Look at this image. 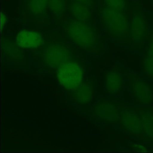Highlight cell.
I'll return each instance as SVG.
<instances>
[{"label":"cell","instance_id":"cell-10","mask_svg":"<svg viewBox=\"0 0 153 153\" xmlns=\"http://www.w3.org/2000/svg\"><path fill=\"white\" fill-rule=\"evenodd\" d=\"M123 84L121 73L116 70L109 71L107 74L105 82L106 91L111 94L118 93L121 90Z\"/></svg>","mask_w":153,"mask_h":153},{"label":"cell","instance_id":"cell-20","mask_svg":"<svg viewBox=\"0 0 153 153\" xmlns=\"http://www.w3.org/2000/svg\"><path fill=\"white\" fill-rule=\"evenodd\" d=\"M76 2L82 3L86 6H89L92 4V0H73Z\"/></svg>","mask_w":153,"mask_h":153},{"label":"cell","instance_id":"cell-11","mask_svg":"<svg viewBox=\"0 0 153 153\" xmlns=\"http://www.w3.org/2000/svg\"><path fill=\"white\" fill-rule=\"evenodd\" d=\"M94 91L92 83L88 81H84L78 89L73 98L77 103L87 104L91 101Z\"/></svg>","mask_w":153,"mask_h":153},{"label":"cell","instance_id":"cell-16","mask_svg":"<svg viewBox=\"0 0 153 153\" xmlns=\"http://www.w3.org/2000/svg\"><path fill=\"white\" fill-rule=\"evenodd\" d=\"M142 65L144 73L149 77L153 78V58L146 56Z\"/></svg>","mask_w":153,"mask_h":153},{"label":"cell","instance_id":"cell-9","mask_svg":"<svg viewBox=\"0 0 153 153\" xmlns=\"http://www.w3.org/2000/svg\"><path fill=\"white\" fill-rule=\"evenodd\" d=\"M16 40L19 47L27 49L37 48L43 42V38L40 33L26 30L19 32L16 36Z\"/></svg>","mask_w":153,"mask_h":153},{"label":"cell","instance_id":"cell-5","mask_svg":"<svg viewBox=\"0 0 153 153\" xmlns=\"http://www.w3.org/2000/svg\"><path fill=\"white\" fill-rule=\"evenodd\" d=\"M130 24L133 40L140 42L143 39L147 34L148 26L146 17L139 4L133 5Z\"/></svg>","mask_w":153,"mask_h":153},{"label":"cell","instance_id":"cell-8","mask_svg":"<svg viewBox=\"0 0 153 153\" xmlns=\"http://www.w3.org/2000/svg\"><path fill=\"white\" fill-rule=\"evenodd\" d=\"M120 118L122 127L127 132L138 134L142 129L141 117L134 110L126 109L120 114Z\"/></svg>","mask_w":153,"mask_h":153},{"label":"cell","instance_id":"cell-12","mask_svg":"<svg viewBox=\"0 0 153 153\" xmlns=\"http://www.w3.org/2000/svg\"><path fill=\"white\" fill-rule=\"evenodd\" d=\"M140 113L142 129L147 136L153 139V112L149 110H142Z\"/></svg>","mask_w":153,"mask_h":153},{"label":"cell","instance_id":"cell-19","mask_svg":"<svg viewBox=\"0 0 153 153\" xmlns=\"http://www.w3.org/2000/svg\"><path fill=\"white\" fill-rule=\"evenodd\" d=\"M147 56L151 58H153V39L152 40L151 42Z\"/></svg>","mask_w":153,"mask_h":153},{"label":"cell","instance_id":"cell-2","mask_svg":"<svg viewBox=\"0 0 153 153\" xmlns=\"http://www.w3.org/2000/svg\"><path fill=\"white\" fill-rule=\"evenodd\" d=\"M67 30L70 37L80 48L89 51L95 49L98 38L87 24L79 20L73 21L69 25Z\"/></svg>","mask_w":153,"mask_h":153},{"label":"cell","instance_id":"cell-3","mask_svg":"<svg viewBox=\"0 0 153 153\" xmlns=\"http://www.w3.org/2000/svg\"><path fill=\"white\" fill-rule=\"evenodd\" d=\"M83 75L82 68L72 60L61 64L57 68L58 81L66 88L73 92L72 98L84 81Z\"/></svg>","mask_w":153,"mask_h":153},{"label":"cell","instance_id":"cell-13","mask_svg":"<svg viewBox=\"0 0 153 153\" xmlns=\"http://www.w3.org/2000/svg\"><path fill=\"white\" fill-rule=\"evenodd\" d=\"M72 12L79 20L84 21L90 17V12L86 6L79 2H76L71 6Z\"/></svg>","mask_w":153,"mask_h":153},{"label":"cell","instance_id":"cell-14","mask_svg":"<svg viewBox=\"0 0 153 153\" xmlns=\"http://www.w3.org/2000/svg\"><path fill=\"white\" fill-rule=\"evenodd\" d=\"M48 0H28L29 10L33 14L40 15L45 12Z\"/></svg>","mask_w":153,"mask_h":153},{"label":"cell","instance_id":"cell-7","mask_svg":"<svg viewBox=\"0 0 153 153\" xmlns=\"http://www.w3.org/2000/svg\"><path fill=\"white\" fill-rule=\"evenodd\" d=\"M45 59L49 66L56 69L61 64L71 60L68 50L60 45L49 47L45 53Z\"/></svg>","mask_w":153,"mask_h":153},{"label":"cell","instance_id":"cell-4","mask_svg":"<svg viewBox=\"0 0 153 153\" xmlns=\"http://www.w3.org/2000/svg\"><path fill=\"white\" fill-rule=\"evenodd\" d=\"M129 79L131 91L136 100L143 104L151 103L153 91L150 85L135 73L131 74Z\"/></svg>","mask_w":153,"mask_h":153},{"label":"cell","instance_id":"cell-1","mask_svg":"<svg viewBox=\"0 0 153 153\" xmlns=\"http://www.w3.org/2000/svg\"><path fill=\"white\" fill-rule=\"evenodd\" d=\"M119 11L105 6L100 7L99 13L102 22L106 30L114 37L124 36L130 27L128 13Z\"/></svg>","mask_w":153,"mask_h":153},{"label":"cell","instance_id":"cell-21","mask_svg":"<svg viewBox=\"0 0 153 153\" xmlns=\"http://www.w3.org/2000/svg\"><path fill=\"white\" fill-rule=\"evenodd\" d=\"M6 21V17L4 14L1 13V28H3Z\"/></svg>","mask_w":153,"mask_h":153},{"label":"cell","instance_id":"cell-18","mask_svg":"<svg viewBox=\"0 0 153 153\" xmlns=\"http://www.w3.org/2000/svg\"><path fill=\"white\" fill-rule=\"evenodd\" d=\"M131 146L133 150L135 151L145 152L148 151V150L145 146L139 144L133 143Z\"/></svg>","mask_w":153,"mask_h":153},{"label":"cell","instance_id":"cell-6","mask_svg":"<svg viewBox=\"0 0 153 153\" xmlns=\"http://www.w3.org/2000/svg\"><path fill=\"white\" fill-rule=\"evenodd\" d=\"M94 111L95 117L105 122L114 123L120 118L118 108L111 102L103 101L97 103L94 108Z\"/></svg>","mask_w":153,"mask_h":153},{"label":"cell","instance_id":"cell-17","mask_svg":"<svg viewBox=\"0 0 153 153\" xmlns=\"http://www.w3.org/2000/svg\"><path fill=\"white\" fill-rule=\"evenodd\" d=\"M51 7L55 12L61 13L64 8V2L62 0H48Z\"/></svg>","mask_w":153,"mask_h":153},{"label":"cell","instance_id":"cell-15","mask_svg":"<svg viewBox=\"0 0 153 153\" xmlns=\"http://www.w3.org/2000/svg\"><path fill=\"white\" fill-rule=\"evenodd\" d=\"M106 6L112 9L123 12H129L127 0H104Z\"/></svg>","mask_w":153,"mask_h":153}]
</instances>
